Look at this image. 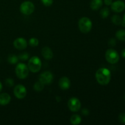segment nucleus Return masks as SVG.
Wrapping results in <instances>:
<instances>
[{
  "label": "nucleus",
  "instance_id": "nucleus-13",
  "mask_svg": "<svg viewBox=\"0 0 125 125\" xmlns=\"http://www.w3.org/2000/svg\"><path fill=\"white\" fill-rule=\"evenodd\" d=\"M42 55L45 59L50 60L53 57V52L50 48L48 46H45L42 50Z\"/></svg>",
  "mask_w": 125,
  "mask_h": 125
},
{
  "label": "nucleus",
  "instance_id": "nucleus-26",
  "mask_svg": "<svg viewBox=\"0 0 125 125\" xmlns=\"http://www.w3.org/2000/svg\"><path fill=\"white\" fill-rule=\"evenodd\" d=\"M118 120L120 123L125 124V113H122L118 115Z\"/></svg>",
  "mask_w": 125,
  "mask_h": 125
},
{
  "label": "nucleus",
  "instance_id": "nucleus-1",
  "mask_svg": "<svg viewBox=\"0 0 125 125\" xmlns=\"http://www.w3.org/2000/svg\"><path fill=\"white\" fill-rule=\"evenodd\" d=\"M95 77L98 83L103 85H106L109 83L111 79V73L106 68H101L97 70Z\"/></svg>",
  "mask_w": 125,
  "mask_h": 125
},
{
  "label": "nucleus",
  "instance_id": "nucleus-21",
  "mask_svg": "<svg viewBox=\"0 0 125 125\" xmlns=\"http://www.w3.org/2000/svg\"><path fill=\"white\" fill-rule=\"evenodd\" d=\"M110 11L107 7H104L100 11V16L103 18H106L109 15Z\"/></svg>",
  "mask_w": 125,
  "mask_h": 125
},
{
  "label": "nucleus",
  "instance_id": "nucleus-12",
  "mask_svg": "<svg viewBox=\"0 0 125 125\" xmlns=\"http://www.w3.org/2000/svg\"><path fill=\"white\" fill-rule=\"evenodd\" d=\"M59 85L60 88L62 90H67V89H69L71 85L70 81L67 77H62L60 79L59 82Z\"/></svg>",
  "mask_w": 125,
  "mask_h": 125
},
{
  "label": "nucleus",
  "instance_id": "nucleus-6",
  "mask_svg": "<svg viewBox=\"0 0 125 125\" xmlns=\"http://www.w3.org/2000/svg\"><path fill=\"white\" fill-rule=\"evenodd\" d=\"M20 11L22 13L26 15H29L34 12L35 9L34 4L32 2L29 1H26L22 2L20 6Z\"/></svg>",
  "mask_w": 125,
  "mask_h": 125
},
{
  "label": "nucleus",
  "instance_id": "nucleus-5",
  "mask_svg": "<svg viewBox=\"0 0 125 125\" xmlns=\"http://www.w3.org/2000/svg\"><path fill=\"white\" fill-rule=\"evenodd\" d=\"M15 73L18 78L25 79L29 74V68L24 63H19L15 68Z\"/></svg>",
  "mask_w": 125,
  "mask_h": 125
},
{
  "label": "nucleus",
  "instance_id": "nucleus-18",
  "mask_svg": "<svg viewBox=\"0 0 125 125\" xmlns=\"http://www.w3.org/2000/svg\"><path fill=\"white\" fill-rule=\"evenodd\" d=\"M18 57L15 54H10L7 57V61L10 64H15L18 62Z\"/></svg>",
  "mask_w": 125,
  "mask_h": 125
},
{
  "label": "nucleus",
  "instance_id": "nucleus-23",
  "mask_svg": "<svg viewBox=\"0 0 125 125\" xmlns=\"http://www.w3.org/2000/svg\"><path fill=\"white\" fill-rule=\"evenodd\" d=\"M29 54L28 53V52H23V53H21V54H20V56H18V58L20 59L21 61H27V60L29 59Z\"/></svg>",
  "mask_w": 125,
  "mask_h": 125
},
{
  "label": "nucleus",
  "instance_id": "nucleus-16",
  "mask_svg": "<svg viewBox=\"0 0 125 125\" xmlns=\"http://www.w3.org/2000/svg\"><path fill=\"white\" fill-rule=\"evenodd\" d=\"M81 122V117L79 115L74 114L70 118V123L72 125H76L80 124Z\"/></svg>",
  "mask_w": 125,
  "mask_h": 125
},
{
  "label": "nucleus",
  "instance_id": "nucleus-11",
  "mask_svg": "<svg viewBox=\"0 0 125 125\" xmlns=\"http://www.w3.org/2000/svg\"><path fill=\"white\" fill-rule=\"evenodd\" d=\"M13 46L17 50H23L26 48L28 46V43L24 38L19 37L15 39L13 42Z\"/></svg>",
  "mask_w": 125,
  "mask_h": 125
},
{
  "label": "nucleus",
  "instance_id": "nucleus-31",
  "mask_svg": "<svg viewBox=\"0 0 125 125\" xmlns=\"http://www.w3.org/2000/svg\"><path fill=\"white\" fill-rule=\"evenodd\" d=\"M2 83H1V81H0V92L1 91V90H2Z\"/></svg>",
  "mask_w": 125,
  "mask_h": 125
},
{
  "label": "nucleus",
  "instance_id": "nucleus-10",
  "mask_svg": "<svg viewBox=\"0 0 125 125\" xmlns=\"http://www.w3.org/2000/svg\"><path fill=\"white\" fill-rule=\"evenodd\" d=\"M111 9L112 10L116 13H120L125 9V3L121 0L112 2L111 4Z\"/></svg>",
  "mask_w": 125,
  "mask_h": 125
},
{
  "label": "nucleus",
  "instance_id": "nucleus-2",
  "mask_svg": "<svg viewBox=\"0 0 125 125\" xmlns=\"http://www.w3.org/2000/svg\"><path fill=\"white\" fill-rule=\"evenodd\" d=\"M79 28L81 31L84 34L89 32L92 28V21L87 17H83L81 18L78 23Z\"/></svg>",
  "mask_w": 125,
  "mask_h": 125
},
{
  "label": "nucleus",
  "instance_id": "nucleus-3",
  "mask_svg": "<svg viewBox=\"0 0 125 125\" xmlns=\"http://www.w3.org/2000/svg\"><path fill=\"white\" fill-rule=\"evenodd\" d=\"M41 60L37 56H33L28 62V68L32 73H37L41 69Z\"/></svg>",
  "mask_w": 125,
  "mask_h": 125
},
{
  "label": "nucleus",
  "instance_id": "nucleus-15",
  "mask_svg": "<svg viewBox=\"0 0 125 125\" xmlns=\"http://www.w3.org/2000/svg\"><path fill=\"white\" fill-rule=\"evenodd\" d=\"M103 5V0H92L90 2V8L94 10H98Z\"/></svg>",
  "mask_w": 125,
  "mask_h": 125
},
{
  "label": "nucleus",
  "instance_id": "nucleus-33",
  "mask_svg": "<svg viewBox=\"0 0 125 125\" xmlns=\"http://www.w3.org/2000/svg\"></svg>",
  "mask_w": 125,
  "mask_h": 125
},
{
  "label": "nucleus",
  "instance_id": "nucleus-9",
  "mask_svg": "<svg viewBox=\"0 0 125 125\" xmlns=\"http://www.w3.org/2000/svg\"><path fill=\"white\" fill-rule=\"evenodd\" d=\"M53 79V75L50 72H43L39 76V81L43 84H50L52 83V81Z\"/></svg>",
  "mask_w": 125,
  "mask_h": 125
},
{
  "label": "nucleus",
  "instance_id": "nucleus-22",
  "mask_svg": "<svg viewBox=\"0 0 125 125\" xmlns=\"http://www.w3.org/2000/svg\"><path fill=\"white\" fill-rule=\"evenodd\" d=\"M39 43V41L36 38L32 37L31 39H30L29 41V44L31 46H32V47H35L37 46Z\"/></svg>",
  "mask_w": 125,
  "mask_h": 125
},
{
  "label": "nucleus",
  "instance_id": "nucleus-4",
  "mask_svg": "<svg viewBox=\"0 0 125 125\" xmlns=\"http://www.w3.org/2000/svg\"><path fill=\"white\" fill-rule=\"evenodd\" d=\"M105 58L109 63L111 64H115L118 62L120 56L116 50L111 48L106 51L105 54Z\"/></svg>",
  "mask_w": 125,
  "mask_h": 125
},
{
  "label": "nucleus",
  "instance_id": "nucleus-24",
  "mask_svg": "<svg viewBox=\"0 0 125 125\" xmlns=\"http://www.w3.org/2000/svg\"><path fill=\"white\" fill-rule=\"evenodd\" d=\"M5 83H6V85L7 87H12L14 85V81L11 78H7V79H6V81H5Z\"/></svg>",
  "mask_w": 125,
  "mask_h": 125
},
{
  "label": "nucleus",
  "instance_id": "nucleus-14",
  "mask_svg": "<svg viewBox=\"0 0 125 125\" xmlns=\"http://www.w3.org/2000/svg\"><path fill=\"white\" fill-rule=\"evenodd\" d=\"M11 100L10 96L8 94L3 93L0 94V105L5 106L8 104Z\"/></svg>",
  "mask_w": 125,
  "mask_h": 125
},
{
  "label": "nucleus",
  "instance_id": "nucleus-30",
  "mask_svg": "<svg viewBox=\"0 0 125 125\" xmlns=\"http://www.w3.org/2000/svg\"><path fill=\"white\" fill-rule=\"evenodd\" d=\"M122 56L123 58H125V48L122 51Z\"/></svg>",
  "mask_w": 125,
  "mask_h": 125
},
{
  "label": "nucleus",
  "instance_id": "nucleus-32",
  "mask_svg": "<svg viewBox=\"0 0 125 125\" xmlns=\"http://www.w3.org/2000/svg\"><path fill=\"white\" fill-rule=\"evenodd\" d=\"M122 21L124 22L125 23V14L124 15V16H123V20H122Z\"/></svg>",
  "mask_w": 125,
  "mask_h": 125
},
{
  "label": "nucleus",
  "instance_id": "nucleus-7",
  "mask_svg": "<svg viewBox=\"0 0 125 125\" xmlns=\"http://www.w3.org/2000/svg\"><path fill=\"white\" fill-rule=\"evenodd\" d=\"M68 108L70 109L72 112H77L79 111L81 106L80 101L78 98L75 97L71 98L68 101Z\"/></svg>",
  "mask_w": 125,
  "mask_h": 125
},
{
  "label": "nucleus",
  "instance_id": "nucleus-8",
  "mask_svg": "<svg viewBox=\"0 0 125 125\" xmlns=\"http://www.w3.org/2000/svg\"><path fill=\"white\" fill-rule=\"evenodd\" d=\"M13 94L17 98L23 99L25 97L27 94L26 89L24 85L21 84H18L14 87Z\"/></svg>",
  "mask_w": 125,
  "mask_h": 125
},
{
  "label": "nucleus",
  "instance_id": "nucleus-20",
  "mask_svg": "<svg viewBox=\"0 0 125 125\" xmlns=\"http://www.w3.org/2000/svg\"><path fill=\"white\" fill-rule=\"evenodd\" d=\"M44 89V84L39 81L36 82L34 85V89L36 92H41Z\"/></svg>",
  "mask_w": 125,
  "mask_h": 125
},
{
  "label": "nucleus",
  "instance_id": "nucleus-27",
  "mask_svg": "<svg viewBox=\"0 0 125 125\" xmlns=\"http://www.w3.org/2000/svg\"><path fill=\"white\" fill-rule=\"evenodd\" d=\"M109 45L111 46H114L116 45V40L114 39H111L108 43Z\"/></svg>",
  "mask_w": 125,
  "mask_h": 125
},
{
  "label": "nucleus",
  "instance_id": "nucleus-28",
  "mask_svg": "<svg viewBox=\"0 0 125 125\" xmlns=\"http://www.w3.org/2000/svg\"><path fill=\"white\" fill-rule=\"evenodd\" d=\"M81 112H82V114H83L85 116H87L89 114V110L87 109H83L82 110Z\"/></svg>",
  "mask_w": 125,
  "mask_h": 125
},
{
  "label": "nucleus",
  "instance_id": "nucleus-19",
  "mask_svg": "<svg viewBox=\"0 0 125 125\" xmlns=\"http://www.w3.org/2000/svg\"><path fill=\"white\" fill-rule=\"evenodd\" d=\"M111 20H112V23L114 24H116V25H120L122 22V18L118 15H114V16H112Z\"/></svg>",
  "mask_w": 125,
  "mask_h": 125
},
{
  "label": "nucleus",
  "instance_id": "nucleus-29",
  "mask_svg": "<svg viewBox=\"0 0 125 125\" xmlns=\"http://www.w3.org/2000/svg\"><path fill=\"white\" fill-rule=\"evenodd\" d=\"M104 2L107 6H110V5L112 4V0H104Z\"/></svg>",
  "mask_w": 125,
  "mask_h": 125
},
{
  "label": "nucleus",
  "instance_id": "nucleus-25",
  "mask_svg": "<svg viewBox=\"0 0 125 125\" xmlns=\"http://www.w3.org/2000/svg\"><path fill=\"white\" fill-rule=\"evenodd\" d=\"M42 2L45 5V6H50L53 3V0H41Z\"/></svg>",
  "mask_w": 125,
  "mask_h": 125
},
{
  "label": "nucleus",
  "instance_id": "nucleus-17",
  "mask_svg": "<svg viewBox=\"0 0 125 125\" xmlns=\"http://www.w3.org/2000/svg\"><path fill=\"white\" fill-rule=\"evenodd\" d=\"M115 36L117 39H118L121 41H125V29H120L116 32Z\"/></svg>",
  "mask_w": 125,
  "mask_h": 125
}]
</instances>
